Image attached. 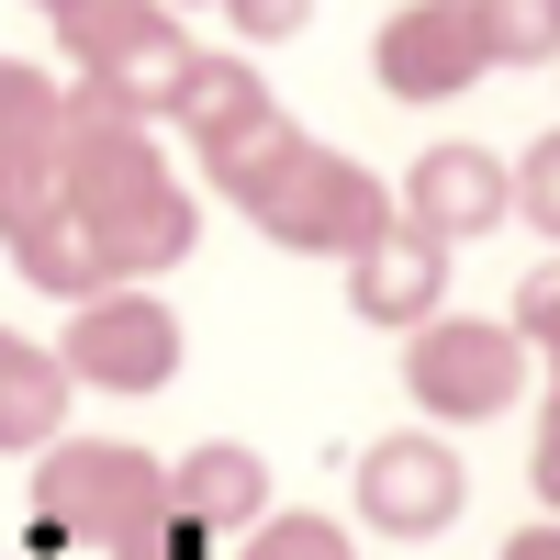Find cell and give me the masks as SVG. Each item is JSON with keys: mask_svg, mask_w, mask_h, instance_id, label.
Returning <instances> with one entry per match:
<instances>
[{"mask_svg": "<svg viewBox=\"0 0 560 560\" xmlns=\"http://www.w3.org/2000/svg\"><path fill=\"white\" fill-rule=\"evenodd\" d=\"M57 370L90 393H168L179 382V314L135 280H102V292L68 303V337H57Z\"/></svg>", "mask_w": 560, "mask_h": 560, "instance_id": "obj_6", "label": "cell"}, {"mask_svg": "<svg viewBox=\"0 0 560 560\" xmlns=\"http://www.w3.org/2000/svg\"><path fill=\"white\" fill-rule=\"evenodd\" d=\"M370 79H382L393 102H459L471 79H493L471 0H415V12H393L370 34Z\"/></svg>", "mask_w": 560, "mask_h": 560, "instance_id": "obj_8", "label": "cell"}, {"mask_svg": "<svg viewBox=\"0 0 560 560\" xmlns=\"http://www.w3.org/2000/svg\"><path fill=\"white\" fill-rule=\"evenodd\" d=\"M258 560H348V538L325 516H258Z\"/></svg>", "mask_w": 560, "mask_h": 560, "instance_id": "obj_17", "label": "cell"}, {"mask_svg": "<svg viewBox=\"0 0 560 560\" xmlns=\"http://www.w3.org/2000/svg\"><path fill=\"white\" fill-rule=\"evenodd\" d=\"M45 23H57V45L79 57V90H102L135 124H158L179 68H191V34L168 23V0H68V12H45Z\"/></svg>", "mask_w": 560, "mask_h": 560, "instance_id": "obj_4", "label": "cell"}, {"mask_svg": "<svg viewBox=\"0 0 560 560\" xmlns=\"http://www.w3.org/2000/svg\"><path fill=\"white\" fill-rule=\"evenodd\" d=\"M168 12H191V0H168Z\"/></svg>", "mask_w": 560, "mask_h": 560, "instance_id": "obj_22", "label": "cell"}, {"mask_svg": "<svg viewBox=\"0 0 560 560\" xmlns=\"http://www.w3.org/2000/svg\"><path fill=\"white\" fill-rule=\"evenodd\" d=\"M213 191L236 202L269 247H292V258H348L359 236L393 224L382 179H370L359 158H337V147H314V135H292V113H269L247 147H224L213 158Z\"/></svg>", "mask_w": 560, "mask_h": 560, "instance_id": "obj_2", "label": "cell"}, {"mask_svg": "<svg viewBox=\"0 0 560 560\" xmlns=\"http://www.w3.org/2000/svg\"><path fill=\"white\" fill-rule=\"evenodd\" d=\"M269 113H280V102H269V79H258L247 57H191V68H179V90H168V124L202 147V168H213L224 147H247Z\"/></svg>", "mask_w": 560, "mask_h": 560, "instance_id": "obj_12", "label": "cell"}, {"mask_svg": "<svg viewBox=\"0 0 560 560\" xmlns=\"http://www.w3.org/2000/svg\"><path fill=\"white\" fill-rule=\"evenodd\" d=\"M504 560H560V527H527V538H504Z\"/></svg>", "mask_w": 560, "mask_h": 560, "instance_id": "obj_20", "label": "cell"}, {"mask_svg": "<svg viewBox=\"0 0 560 560\" xmlns=\"http://www.w3.org/2000/svg\"><path fill=\"white\" fill-rule=\"evenodd\" d=\"M471 23H482L493 68H549L560 57V0H471Z\"/></svg>", "mask_w": 560, "mask_h": 560, "instance_id": "obj_16", "label": "cell"}, {"mask_svg": "<svg viewBox=\"0 0 560 560\" xmlns=\"http://www.w3.org/2000/svg\"><path fill=\"white\" fill-rule=\"evenodd\" d=\"M168 516L191 527V538H213V527H258V516H269V459L236 448V438H202V448L168 471Z\"/></svg>", "mask_w": 560, "mask_h": 560, "instance_id": "obj_13", "label": "cell"}, {"mask_svg": "<svg viewBox=\"0 0 560 560\" xmlns=\"http://www.w3.org/2000/svg\"><path fill=\"white\" fill-rule=\"evenodd\" d=\"M34 527L45 538H90L113 560H147L168 549V471L124 438H45V471H34Z\"/></svg>", "mask_w": 560, "mask_h": 560, "instance_id": "obj_3", "label": "cell"}, {"mask_svg": "<svg viewBox=\"0 0 560 560\" xmlns=\"http://www.w3.org/2000/svg\"><path fill=\"white\" fill-rule=\"evenodd\" d=\"M68 370H57V348H34V337H12L0 325V448H45L68 427Z\"/></svg>", "mask_w": 560, "mask_h": 560, "instance_id": "obj_14", "label": "cell"}, {"mask_svg": "<svg viewBox=\"0 0 560 560\" xmlns=\"http://www.w3.org/2000/svg\"><path fill=\"white\" fill-rule=\"evenodd\" d=\"M404 224H427L438 247H471L504 224V158L493 147H427L404 168Z\"/></svg>", "mask_w": 560, "mask_h": 560, "instance_id": "obj_11", "label": "cell"}, {"mask_svg": "<svg viewBox=\"0 0 560 560\" xmlns=\"http://www.w3.org/2000/svg\"><path fill=\"white\" fill-rule=\"evenodd\" d=\"M448 303V247L427 236V224H382V236H359L348 247V314L359 325H427Z\"/></svg>", "mask_w": 560, "mask_h": 560, "instance_id": "obj_10", "label": "cell"}, {"mask_svg": "<svg viewBox=\"0 0 560 560\" xmlns=\"http://www.w3.org/2000/svg\"><path fill=\"white\" fill-rule=\"evenodd\" d=\"M459 493H471V471H459V448L438 427H404V438L359 448V516L382 538H438L459 516Z\"/></svg>", "mask_w": 560, "mask_h": 560, "instance_id": "obj_7", "label": "cell"}, {"mask_svg": "<svg viewBox=\"0 0 560 560\" xmlns=\"http://www.w3.org/2000/svg\"><path fill=\"white\" fill-rule=\"evenodd\" d=\"M224 23H236V45H292L314 23V0H213Z\"/></svg>", "mask_w": 560, "mask_h": 560, "instance_id": "obj_18", "label": "cell"}, {"mask_svg": "<svg viewBox=\"0 0 560 560\" xmlns=\"http://www.w3.org/2000/svg\"><path fill=\"white\" fill-rule=\"evenodd\" d=\"M34 12H68V0H34Z\"/></svg>", "mask_w": 560, "mask_h": 560, "instance_id": "obj_21", "label": "cell"}, {"mask_svg": "<svg viewBox=\"0 0 560 560\" xmlns=\"http://www.w3.org/2000/svg\"><path fill=\"white\" fill-rule=\"evenodd\" d=\"M404 393L438 427H493L527 393V337L493 314H427V325H404Z\"/></svg>", "mask_w": 560, "mask_h": 560, "instance_id": "obj_5", "label": "cell"}, {"mask_svg": "<svg viewBox=\"0 0 560 560\" xmlns=\"http://www.w3.org/2000/svg\"><path fill=\"white\" fill-rule=\"evenodd\" d=\"M57 135H68V90L0 57V168H57Z\"/></svg>", "mask_w": 560, "mask_h": 560, "instance_id": "obj_15", "label": "cell"}, {"mask_svg": "<svg viewBox=\"0 0 560 560\" xmlns=\"http://www.w3.org/2000/svg\"><path fill=\"white\" fill-rule=\"evenodd\" d=\"M504 325H516L527 348H538V337H560V269H527V280H516V314H504Z\"/></svg>", "mask_w": 560, "mask_h": 560, "instance_id": "obj_19", "label": "cell"}, {"mask_svg": "<svg viewBox=\"0 0 560 560\" xmlns=\"http://www.w3.org/2000/svg\"><path fill=\"white\" fill-rule=\"evenodd\" d=\"M0 258H12L34 292H57V303H79V292H102V280H113L102 247L79 236L57 168H0Z\"/></svg>", "mask_w": 560, "mask_h": 560, "instance_id": "obj_9", "label": "cell"}, {"mask_svg": "<svg viewBox=\"0 0 560 560\" xmlns=\"http://www.w3.org/2000/svg\"><path fill=\"white\" fill-rule=\"evenodd\" d=\"M57 191H68L79 236L102 247V269H113V280H158V269L191 258V236H202V213H191V191L168 179L158 135L135 124V113H113L102 90H68Z\"/></svg>", "mask_w": 560, "mask_h": 560, "instance_id": "obj_1", "label": "cell"}]
</instances>
